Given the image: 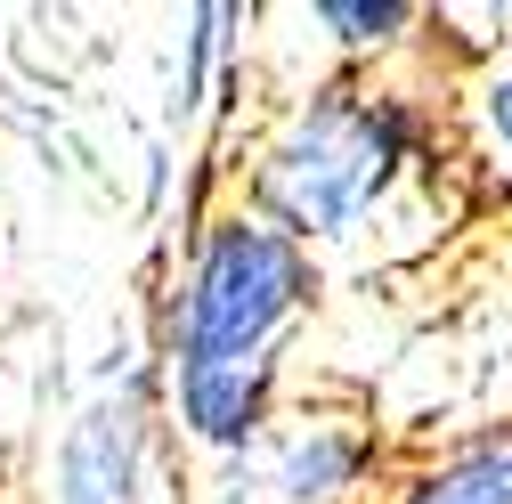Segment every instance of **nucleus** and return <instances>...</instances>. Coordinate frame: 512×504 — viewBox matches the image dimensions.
<instances>
[{
	"instance_id": "2",
	"label": "nucleus",
	"mask_w": 512,
	"mask_h": 504,
	"mask_svg": "<svg viewBox=\"0 0 512 504\" xmlns=\"http://www.w3.org/2000/svg\"><path fill=\"white\" fill-rule=\"evenodd\" d=\"M317 293H326V261L261 212H244L236 196L187 228L171 269L147 301V334L163 374L187 366H285L293 334L309 326Z\"/></svg>"
},
{
	"instance_id": "6",
	"label": "nucleus",
	"mask_w": 512,
	"mask_h": 504,
	"mask_svg": "<svg viewBox=\"0 0 512 504\" xmlns=\"http://www.w3.org/2000/svg\"><path fill=\"white\" fill-rule=\"evenodd\" d=\"M244 41H252V9H244V0H196V9H179L171 98H163V139H187L204 114H220V106L236 98Z\"/></svg>"
},
{
	"instance_id": "10",
	"label": "nucleus",
	"mask_w": 512,
	"mask_h": 504,
	"mask_svg": "<svg viewBox=\"0 0 512 504\" xmlns=\"http://www.w3.org/2000/svg\"><path fill=\"white\" fill-rule=\"evenodd\" d=\"M0 504H9V464H0Z\"/></svg>"
},
{
	"instance_id": "1",
	"label": "nucleus",
	"mask_w": 512,
	"mask_h": 504,
	"mask_svg": "<svg viewBox=\"0 0 512 504\" xmlns=\"http://www.w3.org/2000/svg\"><path fill=\"white\" fill-rule=\"evenodd\" d=\"M439 155V114L423 82L326 66L309 74L244 147L236 204L309 252L358 244Z\"/></svg>"
},
{
	"instance_id": "7",
	"label": "nucleus",
	"mask_w": 512,
	"mask_h": 504,
	"mask_svg": "<svg viewBox=\"0 0 512 504\" xmlns=\"http://www.w3.org/2000/svg\"><path fill=\"white\" fill-rule=\"evenodd\" d=\"M301 25L334 49V66L358 74H391L399 57L431 41V9H415V0H309Z\"/></svg>"
},
{
	"instance_id": "9",
	"label": "nucleus",
	"mask_w": 512,
	"mask_h": 504,
	"mask_svg": "<svg viewBox=\"0 0 512 504\" xmlns=\"http://www.w3.org/2000/svg\"><path fill=\"white\" fill-rule=\"evenodd\" d=\"M464 147L480 171H496L512 187V57H488L464 82Z\"/></svg>"
},
{
	"instance_id": "3",
	"label": "nucleus",
	"mask_w": 512,
	"mask_h": 504,
	"mask_svg": "<svg viewBox=\"0 0 512 504\" xmlns=\"http://www.w3.org/2000/svg\"><path fill=\"white\" fill-rule=\"evenodd\" d=\"M171 464V415H163V358L155 334L131 358H106L98 383L66 407L49 456L41 504H163Z\"/></svg>"
},
{
	"instance_id": "5",
	"label": "nucleus",
	"mask_w": 512,
	"mask_h": 504,
	"mask_svg": "<svg viewBox=\"0 0 512 504\" xmlns=\"http://www.w3.org/2000/svg\"><path fill=\"white\" fill-rule=\"evenodd\" d=\"M285 383H293V366H187V374H163L171 448L204 456V464L261 456L285 423Z\"/></svg>"
},
{
	"instance_id": "4",
	"label": "nucleus",
	"mask_w": 512,
	"mask_h": 504,
	"mask_svg": "<svg viewBox=\"0 0 512 504\" xmlns=\"http://www.w3.org/2000/svg\"><path fill=\"white\" fill-rule=\"evenodd\" d=\"M261 472H269V504H374L382 431H374V415H358L342 399L285 407L277 439L261 448Z\"/></svg>"
},
{
	"instance_id": "8",
	"label": "nucleus",
	"mask_w": 512,
	"mask_h": 504,
	"mask_svg": "<svg viewBox=\"0 0 512 504\" xmlns=\"http://www.w3.org/2000/svg\"><path fill=\"white\" fill-rule=\"evenodd\" d=\"M382 504H512V431H472L439 456L391 472Z\"/></svg>"
}]
</instances>
